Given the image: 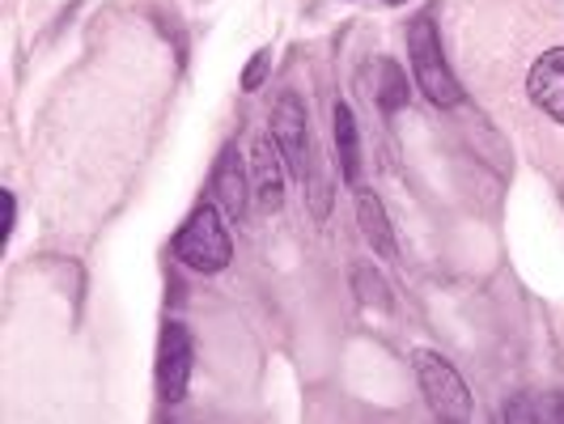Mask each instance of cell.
<instances>
[{
  "label": "cell",
  "mask_w": 564,
  "mask_h": 424,
  "mask_svg": "<svg viewBox=\"0 0 564 424\" xmlns=\"http://www.w3.org/2000/svg\"><path fill=\"white\" fill-rule=\"evenodd\" d=\"M272 137L281 144L289 174L306 187L314 221H327V213H332V183H327L323 157H318V149H314L306 102H302L293 89H284L281 98H276V107H272Z\"/></svg>",
  "instance_id": "cell-1"
},
{
  "label": "cell",
  "mask_w": 564,
  "mask_h": 424,
  "mask_svg": "<svg viewBox=\"0 0 564 424\" xmlns=\"http://www.w3.org/2000/svg\"><path fill=\"white\" fill-rule=\"evenodd\" d=\"M229 217L208 199L187 217V226L174 233V259L187 263L199 276H217L226 272L234 259V238H229Z\"/></svg>",
  "instance_id": "cell-2"
},
{
  "label": "cell",
  "mask_w": 564,
  "mask_h": 424,
  "mask_svg": "<svg viewBox=\"0 0 564 424\" xmlns=\"http://www.w3.org/2000/svg\"><path fill=\"white\" fill-rule=\"evenodd\" d=\"M408 56H412V73H416V85L429 94V102L454 107V102L463 98L458 77L451 73L446 52H442V34H437L429 13H421V18L408 26Z\"/></svg>",
  "instance_id": "cell-3"
},
{
  "label": "cell",
  "mask_w": 564,
  "mask_h": 424,
  "mask_svg": "<svg viewBox=\"0 0 564 424\" xmlns=\"http://www.w3.org/2000/svg\"><path fill=\"white\" fill-rule=\"evenodd\" d=\"M412 366H416V378H421V391L429 399V407L442 416V421H471L476 412V399L467 391L463 373L433 348H416L412 352Z\"/></svg>",
  "instance_id": "cell-4"
},
{
  "label": "cell",
  "mask_w": 564,
  "mask_h": 424,
  "mask_svg": "<svg viewBox=\"0 0 564 424\" xmlns=\"http://www.w3.org/2000/svg\"><path fill=\"white\" fill-rule=\"evenodd\" d=\"M192 366H196V344L183 323H166L158 339V399L162 403H183L192 387Z\"/></svg>",
  "instance_id": "cell-5"
},
{
  "label": "cell",
  "mask_w": 564,
  "mask_h": 424,
  "mask_svg": "<svg viewBox=\"0 0 564 424\" xmlns=\"http://www.w3.org/2000/svg\"><path fill=\"white\" fill-rule=\"evenodd\" d=\"M213 204L226 213L229 221H242L247 217V204H251V178L242 166V153L226 144L217 166H213Z\"/></svg>",
  "instance_id": "cell-6"
},
{
  "label": "cell",
  "mask_w": 564,
  "mask_h": 424,
  "mask_svg": "<svg viewBox=\"0 0 564 424\" xmlns=\"http://www.w3.org/2000/svg\"><path fill=\"white\" fill-rule=\"evenodd\" d=\"M284 153L276 137H259L251 153V196L263 213H276L284 204Z\"/></svg>",
  "instance_id": "cell-7"
},
{
  "label": "cell",
  "mask_w": 564,
  "mask_h": 424,
  "mask_svg": "<svg viewBox=\"0 0 564 424\" xmlns=\"http://www.w3.org/2000/svg\"><path fill=\"white\" fill-rule=\"evenodd\" d=\"M527 94L543 115H552L556 123H564V47H552L531 64L527 77Z\"/></svg>",
  "instance_id": "cell-8"
},
{
  "label": "cell",
  "mask_w": 564,
  "mask_h": 424,
  "mask_svg": "<svg viewBox=\"0 0 564 424\" xmlns=\"http://www.w3.org/2000/svg\"><path fill=\"white\" fill-rule=\"evenodd\" d=\"M332 137H336L339 153V178L348 187H357V178H361V128H357V115L348 102H336V111H332Z\"/></svg>",
  "instance_id": "cell-9"
},
{
  "label": "cell",
  "mask_w": 564,
  "mask_h": 424,
  "mask_svg": "<svg viewBox=\"0 0 564 424\" xmlns=\"http://www.w3.org/2000/svg\"><path fill=\"white\" fill-rule=\"evenodd\" d=\"M357 226H361L366 242L373 247V254H382V259H395L399 247H395V229H391V217H387L382 199L373 196L369 187H357Z\"/></svg>",
  "instance_id": "cell-10"
},
{
  "label": "cell",
  "mask_w": 564,
  "mask_h": 424,
  "mask_svg": "<svg viewBox=\"0 0 564 424\" xmlns=\"http://www.w3.org/2000/svg\"><path fill=\"white\" fill-rule=\"evenodd\" d=\"M369 98L387 115H395L408 107V73H403L399 59H391V56L373 59V68H369Z\"/></svg>",
  "instance_id": "cell-11"
},
{
  "label": "cell",
  "mask_w": 564,
  "mask_h": 424,
  "mask_svg": "<svg viewBox=\"0 0 564 424\" xmlns=\"http://www.w3.org/2000/svg\"><path fill=\"white\" fill-rule=\"evenodd\" d=\"M352 289H357V297H361L366 306H378V311H395V297H391V289H387V281H382L373 268H357V272H352Z\"/></svg>",
  "instance_id": "cell-12"
},
{
  "label": "cell",
  "mask_w": 564,
  "mask_h": 424,
  "mask_svg": "<svg viewBox=\"0 0 564 424\" xmlns=\"http://www.w3.org/2000/svg\"><path fill=\"white\" fill-rule=\"evenodd\" d=\"M268 68H272V52L263 47V52H254L251 64H247V73H242V89L251 94V89H259L263 85V77H268Z\"/></svg>",
  "instance_id": "cell-13"
},
{
  "label": "cell",
  "mask_w": 564,
  "mask_h": 424,
  "mask_svg": "<svg viewBox=\"0 0 564 424\" xmlns=\"http://www.w3.org/2000/svg\"><path fill=\"white\" fill-rule=\"evenodd\" d=\"M13 226H18V199L4 192V242H9V233H13Z\"/></svg>",
  "instance_id": "cell-14"
},
{
  "label": "cell",
  "mask_w": 564,
  "mask_h": 424,
  "mask_svg": "<svg viewBox=\"0 0 564 424\" xmlns=\"http://www.w3.org/2000/svg\"><path fill=\"white\" fill-rule=\"evenodd\" d=\"M382 4H408V0H382Z\"/></svg>",
  "instance_id": "cell-15"
}]
</instances>
